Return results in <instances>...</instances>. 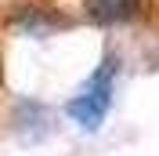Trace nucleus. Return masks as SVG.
<instances>
[{"label": "nucleus", "mask_w": 159, "mask_h": 156, "mask_svg": "<svg viewBox=\"0 0 159 156\" xmlns=\"http://www.w3.org/2000/svg\"><path fill=\"white\" fill-rule=\"evenodd\" d=\"M141 0H83V11H87L90 22L98 26H119V22H130L138 15Z\"/></svg>", "instance_id": "obj_2"}, {"label": "nucleus", "mask_w": 159, "mask_h": 156, "mask_svg": "<svg viewBox=\"0 0 159 156\" xmlns=\"http://www.w3.org/2000/svg\"><path fill=\"white\" fill-rule=\"evenodd\" d=\"M116 69H119V66H116V55H105V62L94 69V76H90L87 84L69 98L65 113H69L83 131L101 127L105 113L112 109V84H116Z\"/></svg>", "instance_id": "obj_1"}, {"label": "nucleus", "mask_w": 159, "mask_h": 156, "mask_svg": "<svg viewBox=\"0 0 159 156\" xmlns=\"http://www.w3.org/2000/svg\"><path fill=\"white\" fill-rule=\"evenodd\" d=\"M15 26H18L22 33H29V37H47L51 29L61 26V18L51 15V11H43V7H22L18 15H15Z\"/></svg>", "instance_id": "obj_3"}]
</instances>
